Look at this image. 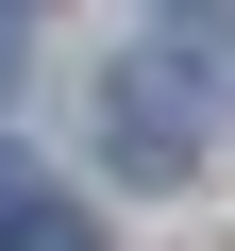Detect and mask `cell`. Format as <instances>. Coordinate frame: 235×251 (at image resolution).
Returning <instances> with one entry per match:
<instances>
[{
    "mask_svg": "<svg viewBox=\"0 0 235 251\" xmlns=\"http://www.w3.org/2000/svg\"><path fill=\"white\" fill-rule=\"evenodd\" d=\"M101 134H118L135 184H185V168H202V84H185L168 50H135V67L101 84Z\"/></svg>",
    "mask_w": 235,
    "mask_h": 251,
    "instance_id": "6da1fadb",
    "label": "cell"
},
{
    "mask_svg": "<svg viewBox=\"0 0 235 251\" xmlns=\"http://www.w3.org/2000/svg\"><path fill=\"white\" fill-rule=\"evenodd\" d=\"M0 251H101V234H84V201H34V218L0 234Z\"/></svg>",
    "mask_w": 235,
    "mask_h": 251,
    "instance_id": "7a4b0ae2",
    "label": "cell"
},
{
    "mask_svg": "<svg viewBox=\"0 0 235 251\" xmlns=\"http://www.w3.org/2000/svg\"><path fill=\"white\" fill-rule=\"evenodd\" d=\"M17 218H34V168H17V151H0V234H17Z\"/></svg>",
    "mask_w": 235,
    "mask_h": 251,
    "instance_id": "3957f363",
    "label": "cell"
},
{
    "mask_svg": "<svg viewBox=\"0 0 235 251\" xmlns=\"http://www.w3.org/2000/svg\"><path fill=\"white\" fill-rule=\"evenodd\" d=\"M0 84H17V17H0Z\"/></svg>",
    "mask_w": 235,
    "mask_h": 251,
    "instance_id": "277c9868",
    "label": "cell"
}]
</instances>
